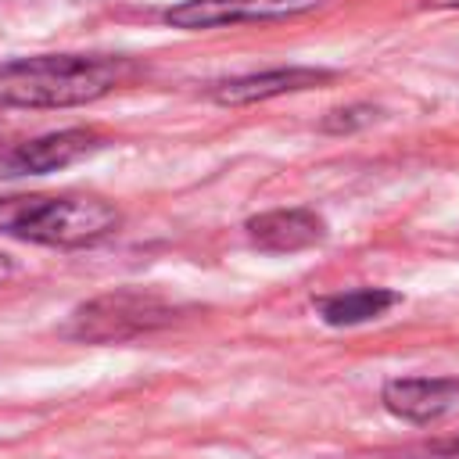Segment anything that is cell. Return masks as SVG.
Listing matches in <instances>:
<instances>
[{
  "instance_id": "6da1fadb",
  "label": "cell",
  "mask_w": 459,
  "mask_h": 459,
  "mask_svg": "<svg viewBox=\"0 0 459 459\" xmlns=\"http://www.w3.org/2000/svg\"><path fill=\"white\" fill-rule=\"evenodd\" d=\"M140 65L111 54H39L0 61L4 108H75L133 82Z\"/></svg>"
},
{
  "instance_id": "7a4b0ae2",
  "label": "cell",
  "mask_w": 459,
  "mask_h": 459,
  "mask_svg": "<svg viewBox=\"0 0 459 459\" xmlns=\"http://www.w3.org/2000/svg\"><path fill=\"white\" fill-rule=\"evenodd\" d=\"M122 226V212L90 194L0 197V233L47 247H90Z\"/></svg>"
},
{
  "instance_id": "3957f363",
  "label": "cell",
  "mask_w": 459,
  "mask_h": 459,
  "mask_svg": "<svg viewBox=\"0 0 459 459\" xmlns=\"http://www.w3.org/2000/svg\"><path fill=\"white\" fill-rule=\"evenodd\" d=\"M179 319V308L151 290H111L100 294L86 305H79L65 326L68 337L86 341V344H118V341H133L143 333H154L169 323Z\"/></svg>"
},
{
  "instance_id": "277c9868",
  "label": "cell",
  "mask_w": 459,
  "mask_h": 459,
  "mask_svg": "<svg viewBox=\"0 0 459 459\" xmlns=\"http://www.w3.org/2000/svg\"><path fill=\"white\" fill-rule=\"evenodd\" d=\"M323 0H183L169 7L161 18L172 29H226V25H258L283 22L305 11H316Z\"/></svg>"
},
{
  "instance_id": "5b68a950",
  "label": "cell",
  "mask_w": 459,
  "mask_h": 459,
  "mask_svg": "<svg viewBox=\"0 0 459 459\" xmlns=\"http://www.w3.org/2000/svg\"><path fill=\"white\" fill-rule=\"evenodd\" d=\"M104 140L93 129H57L25 143H14L11 151L0 154V176H43L57 172L65 165H75L79 158L93 154Z\"/></svg>"
},
{
  "instance_id": "8992f818",
  "label": "cell",
  "mask_w": 459,
  "mask_h": 459,
  "mask_svg": "<svg viewBox=\"0 0 459 459\" xmlns=\"http://www.w3.org/2000/svg\"><path fill=\"white\" fill-rule=\"evenodd\" d=\"M333 79L330 68H312V65H287V68H269V72H251V75H233V79H219L208 93L215 104H258V100H273L283 93H301L312 86H326Z\"/></svg>"
},
{
  "instance_id": "52a82bcc",
  "label": "cell",
  "mask_w": 459,
  "mask_h": 459,
  "mask_svg": "<svg viewBox=\"0 0 459 459\" xmlns=\"http://www.w3.org/2000/svg\"><path fill=\"white\" fill-rule=\"evenodd\" d=\"M380 402L398 420L434 423L459 409V377H394L384 384Z\"/></svg>"
},
{
  "instance_id": "ba28073f",
  "label": "cell",
  "mask_w": 459,
  "mask_h": 459,
  "mask_svg": "<svg viewBox=\"0 0 459 459\" xmlns=\"http://www.w3.org/2000/svg\"><path fill=\"white\" fill-rule=\"evenodd\" d=\"M244 230H247V240L269 255L305 251L326 237V222L312 208H273V212L251 215Z\"/></svg>"
},
{
  "instance_id": "9c48e42d",
  "label": "cell",
  "mask_w": 459,
  "mask_h": 459,
  "mask_svg": "<svg viewBox=\"0 0 459 459\" xmlns=\"http://www.w3.org/2000/svg\"><path fill=\"white\" fill-rule=\"evenodd\" d=\"M394 305H398V294L394 290H384V287L337 290V294H326V298L316 301V308H319V316H323L326 326H359V323L380 319Z\"/></svg>"
},
{
  "instance_id": "30bf717a",
  "label": "cell",
  "mask_w": 459,
  "mask_h": 459,
  "mask_svg": "<svg viewBox=\"0 0 459 459\" xmlns=\"http://www.w3.org/2000/svg\"><path fill=\"white\" fill-rule=\"evenodd\" d=\"M380 111L373 104H348V108H333L323 118V133H355L362 126H369Z\"/></svg>"
},
{
  "instance_id": "8fae6325",
  "label": "cell",
  "mask_w": 459,
  "mask_h": 459,
  "mask_svg": "<svg viewBox=\"0 0 459 459\" xmlns=\"http://www.w3.org/2000/svg\"><path fill=\"white\" fill-rule=\"evenodd\" d=\"M430 7H459V0H427Z\"/></svg>"
},
{
  "instance_id": "7c38bea8",
  "label": "cell",
  "mask_w": 459,
  "mask_h": 459,
  "mask_svg": "<svg viewBox=\"0 0 459 459\" xmlns=\"http://www.w3.org/2000/svg\"><path fill=\"white\" fill-rule=\"evenodd\" d=\"M11 273V262H7V255H0V280Z\"/></svg>"
},
{
  "instance_id": "4fadbf2b",
  "label": "cell",
  "mask_w": 459,
  "mask_h": 459,
  "mask_svg": "<svg viewBox=\"0 0 459 459\" xmlns=\"http://www.w3.org/2000/svg\"><path fill=\"white\" fill-rule=\"evenodd\" d=\"M445 452H452V455H459V437H455L452 445H445Z\"/></svg>"
}]
</instances>
